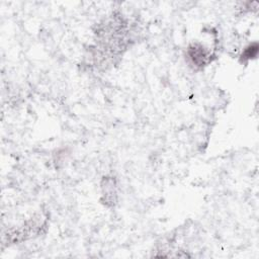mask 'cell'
Masks as SVG:
<instances>
[{
	"label": "cell",
	"instance_id": "6da1fadb",
	"mask_svg": "<svg viewBox=\"0 0 259 259\" xmlns=\"http://www.w3.org/2000/svg\"><path fill=\"white\" fill-rule=\"evenodd\" d=\"M188 56L195 66H204L210 61V53L203 49L201 45L197 44H194L191 47H189Z\"/></svg>",
	"mask_w": 259,
	"mask_h": 259
}]
</instances>
